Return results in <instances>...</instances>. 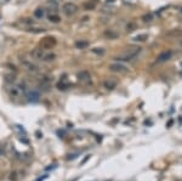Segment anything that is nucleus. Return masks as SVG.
I'll return each mask as SVG.
<instances>
[{
	"label": "nucleus",
	"instance_id": "nucleus-12",
	"mask_svg": "<svg viewBox=\"0 0 182 181\" xmlns=\"http://www.w3.org/2000/svg\"><path fill=\"white\" fill-rule=\"evenodd\" d=\"M45 15H46V10L43 9V8H38V9L34 10V17H37V18H39V20L44 18Z\"/></svg>",
	"mask_w": 182,
	"mask_h": 181
},
{
	"label": "nucleus",
	"instance_id": "nucleus-26",
	"mask_svg": "<svg viewBox=\"0 0 182 181\" xmlns=\"http://www.w3.org/2000/svg\"><path fill=\"white\" fill-rule=\"evenodd\" d=\"M87 20H89V17H86V16H85V17H83V21H84V22H85V21H87Z\"/></svg>",
	"mask_w": 182,
	"mask_h": 181
},
{
	"label": "nucleus",
	"instance_id": "nucleus-19",
	"mask_svg": "<svg viewBox=\"0 0 182 181\" xmlns=\"http://www.w3.org/2000/svg\"><path fill=\"white\" fill-rule=\"evenodd\" d=\"M146 39H148V35H147V34H140V35H137V37L134 38L135 41H144Z\"/></svg>",
	"mask_w": 182,
	"mask_h": 181
},
{
	"label": "nucleus",
	"instance_id": "nucleus-11",
	"mask_svg": "<svg viewBox=\"0 0 182 181\" xmlns=\"http://www.w3.org/2000/svg\"><path fill=\"white\" fill-rule=\"evenodd\" d=\"M47 20H49L51 23H55V24H56V23H59L61 21H62L57 12H50L49 16H47Z\"/></svg>",
	"mask_w": 182,
	"mask_h": 181
},
{
	"label": "nucleus",
	"instance_id": "nucleus-17",
	"mask_svg": "<svg viewBox=\"0 0 182 181\" xmlns=\"http://www.w3.org/2000/svg\"><path fill=\"white\" fill-rule=\"evenodd\" d=\"M15 80H16V75L15 74H5V81L6 83L12 84V83H15Z\"/></svg>",
	"mask_w": 182,
	"mask_h": 181
},
{
	"label": "nucleus",
	"instance_id": "nucleus-10",
	"mask_svg": "<svg viewBox=\"0 0 182 181\" xmlns=\"http://www.w3.org/2000/svg\"><path fill=\"white\" fill-rule=\"evenodd\" d=\"M171 55H172V52H171L170 50H169V51H164V52L159 54V55H158V57H157L158 62H165V61H168V60L171 57Z\"/></svg>",
	"mask_w": 182,
	"mask_h": 181
},
{
	"label": "nucleus",
	"instance_id": "nucleus-1",
	"mask_svg": "<svg viewBox=\"0 0 182 181\" xmlns=\"http://www.w3.org/2000/svg\"><path fill=\"white\" fill-rule=\"evenodd\" d=\"M20 62H21L22 67H23L24 69H27L28 72H32V73L39 72V66L33 61L32 58H28V57L21 56V57H20Z\"/></svg>",
	"mask_w": 182,
	"mask_h": 181
},
{
	"label": "nucleus",
	"instance_id": "nucleus-16",
	"mask_svg": "<svg viewBox=\"0 0 182 181\" xmlns=\"http://www.w3.org/2000/svg\"><path fill=\"white\" fill-rule=\"evenodd\" d=\"M168 35L169 37H176V38L182 37V29H174V31H171V32L168 33Z\"/></svg>",
	"mask_w": 182,
	"mask_h": 181
},
{
	"label": "nucleus",
	"instance_id": "nucleus-13",
	"mask_svg": "<svg viewBox=\"0 0 182 181\" xmlns=\"http://www.w3.org/2000/svg\"><path fill=\"white\" fill-rule=\"evenodd\" d=\"M103 85H105L106 89L113 90V89L117 86V81H115V80H112V79H108V80H106V81L103 83Z\"/></svg>",
	"mask_w": 182,
	"mask_h": 181
},
{
	"label": "nucleus",
	"instance_id": "nucleus-20",
	"mask_svg": "<svg viewBox=\"0 0 182 181\" xmlns=\"http://www.w3.org/2000/svg\"><path fill=\"white\" fill-rule=\"evenodd\" d=\"M28 32H32V33H43V32H45V28H29Z\"/></svg>",
	"mask_w": 182,
	"mask_h": 181
},
{
	"label": "nucleus",
	"instance_id": "nucleus-21",
	"mask_svg": "<svg viewBox=\"0 0 182 181\" xmlns=\"http://www.w3.org/2000/svg\"><path fill=\"white\" fill-rule=\"evenodd\" d=\"M93 52L97 54V55H103L105 54V49H102V48H95V49H93Z\"/></svg>",
	"mask_w": 182,
	"mask_h": 181
},
{
	"label": "nucleus",
	"instance_id": "nucleus-22",
	"mask_svg": "<svg viewBox=\"0 0 182 181\" xmlns=\"http://www.w3.org/2000/svg\"><path fill=\"white\" fill-rule=\"evenodd\" d=\"M135 28H136V24H135L134 22H130V23L126 26V31H128V32H131V31H134Z\"/></svg>",
	"mask_w": 182,
	"mask_h": 181
},
{
	"label": "nucleus",
	"instance_id": "nucleus-3",
	"mask_svg": "<svg viewBox=\"0 0 182 181\" xmlns=\"http://www.w3.org/2000/svg\"><path fill=\"white\" fill-rule=\"evenodd\" d=\"M78 10H79L78 5H77V4H74V3H71V2L65 3V4H63V6H62V12H63L67 17L74 16V15L78 12Z\"/></svg>",
	"mask_w": 182,
	"mask_h": 181
},
{
	"label": "nucleus",
	"instance_id": "nucleus-28",
	"mask_svg": "<svg viewBox=\"0 0 182 181\" xmlns=\"http://www.w3.org/2000/svg\"><path fill=\"white\" fill-rule=\"evenodd\" d=\"M181 46H182V41H181Z\"/></svg>",
	"mask_w": 182,
	"mask_h": 181
},
{
	"label": "nucleus",
	"instance_id": "nucleus-5",
	"mask_svg": "<svg viewBox=\"0 0 182 181\" xmlns=\"http://www.w3.org/2000/svg\"><path fill=\"white\" fill-rule=\"evenodd\" d=\"M57 44V40L53 37H45L40 40V46L41 49H52L55 45Z\"/></svg>",
	"mask_w": 182,
	"mask_h": 181
},
{
	"label": "nucleus",
	"instance_id": "nucleus-27",
	"mask_svg": "<svg viewBox=\"0 0 182 181\" xmlns=\"http://www.w3.org/2000/svg\"><path fill=\"white\" fill-rule=\"evenodd\" d=\"M0 155H2V149H0Z\"/></svg>",
	"mask_w": 182,
	"mask_h": 181
},
{
	"label": "nucleus",
	"instance_id": "nucleus-2",
	"mask_svg": "<svg viewBox=\"0 0 182 181\" xmlns=\"http://www.w3.org/2000/svg\"><path fill=\"white\" fill-rule=\"evenodd\" d=\"M141 52V48H131L129 50V52L121 55V56H118L115 57V60H118V61H132V60Z\"/></svg>",
	"mask_w": 182,
	"mask_h": 181
},
{
	"label": "nucleus",
	"instance_id": "nucleus-4",
	"mask_svg": "<svg viewBox=\"0 0 182 181\" xmlns=\"http://www.w3.org/2000/svg\"><path fill=\"white\" fill-rule=\"evenodd\" d=\"M24 91H26V89H24L23 85H11V87L9 89V94H10V96L14 97V99L20 97L21 94L24 93Z\"/></svg>",
	"mask_w": 182,
	"mask_h": 181
},
{
	"label": "nucleus",
	"instance_id": "nucleus-24",
	"mask_svg": "<svg viewBox=\"0 0 182 181\" xmlns=\"http://www.w3.org/2000/svg\"><path fill=\"white\" fill-rule=\"evenodd\" d=\"M142 20L144 21V22H149V21H152V15L149 14V15H144L143 17H142Z\"/></svg>",
	"mask_w": 182,
	"mask_h": 181
},
{
	"label": "nucleus",
	"instance_id": "nucleus-23",
	"mask_svg": "<svg viewBox=\"0 0 182 181\" xmlns=\"http://www.w3.org/2000/svg\"><path fill=\"white\" fill-rule=\"evenodd\" d=\"M84 8H85L86 10H94V9H95V4H94V3H91V4L87 3V4L84 5Z\"/></svg>",
	"mask_w": 182,
	"mask_h": 181
},
{
	"label": "nucleus",
	"instance_id": "nucleus-25",
	"mask_svg": "<svg viewBox=\"0 0 182 181\" xmlns=\"http://www.w3.org/2000/svg\"><path fill=\"white\" fill-rule=\"evenodd\" d=\"M105 34H106L107 37H109V38H115V37H117V34H115V33H113V32H111V31H109V32L107 31Z\"/></svg>",
	"mask_w": 182,
	"mask_h": 181
},
{
	"label": "nucleus",
	"instance_id": "nucleus-8",
	"mask_svg": "<svg viewBox=\"0 0 182 181\" xmlns=\"http://www.w3.org/2000/svg\"><path fill=\"white\" fill-rule=\"evenodd\" d=\"M26 96H27L28 101L32 102V103H37L40 100V93L38 91V90H29Z\"/></svg>",
	"mask_w": 182,
	"mask_h": 181
},
{
	"label": "nucleus",
	"instance_id": "nucleus-14",
	"mask_svg": "<svg viewBox=\"0 0 182 181\" xmlns=\"http://www.w3.org/2000/svg\"><path fill=\"white\" fill-rule=\"evenodd\" d=\"M56 57H57V56H56L53 52H46V54H45V57H44V60H43V62H51V61H55Z\"/></svg>",
	"mask_w": 182,
	"mask_h": 181
},
{
	"label": "nucleus",
	"instance_id": "nucleus-7",
	"mask_svg": "<svg viewBox=\"0 0 182 181\" xmlns=\"http://www.w3.org/2000/svg\"><path fill=\"white\" fill-rule=\"evenodd\" d=\"M45 54H46V51L41 48H35V49H33L32 51H30V56H32L34 60H39V61H43L44 57H45Z\"/></svg>",
	"mask_w": 182,
	"mask_h": 181
},
{
	"label": "nucleus",
	"instance_id": "nucleus-9",
	"mask_svg": "<svg viewBox=\"0 0 182 181\" xmlns=\"http://www.w3.org/2000/svg\"><path fill=\"white\" fill-rule=\"evenodd\" d=\"M77 77H78V79H79L80 81H83V83L89 81V80L91 79V74H90L87 71H80V72L77 74Z\"/></svg>",
	"mask_w": 182,
	"mask_h": 181
},
{
	"label": "nucleus",
	"instance_id": "nucleus-15",
	"mask_svg": "<svg viewBox=\"0 0 182 181\" xmlns=\"http://www.w3.org/2000/svg\"><path fill=\"white\" fill-rule=\"evenodd\" d=\"M89 45H90V44H89V41H86V40H79V41L75 43V48H77V49H86Z\"/></svg>",
	"mask_w": 182,
	"mask_h": 181
},
{
	"label": "nucleus",
	"instance_id": "nucleus-6",
	"mask_svg": "<svg viewBox=\"0 0 182 181\" xmlns=\"http://www.w3.org/2000/svg\"><path fill=\"white\" fill-rule=\"evenodd\" d=\"M109 69L112 72H115V73H126L129 71V68L125 65L120 63V62H114V63L109 65Z\"/></svg>",
	"mask_w": 182,
	"mask_h": 181
},
{
	"label": "nucleus",
	"instance_id": "nucleus-18",
	"mask_svg": "<svg viewBox=\"0 0 182 181\" xmlns=\"http://www.w3.org/2000/svg\"><path fill=\"white\" fill-rule=\"evenodd\" d=\"M68 87H69V84L66 83L65 80L59 81V83L57 84V89H59V90H66V89H68Z\"/></svg>",
	"mask_w": 182,
	"mask_h": 181
}]
</instances>
